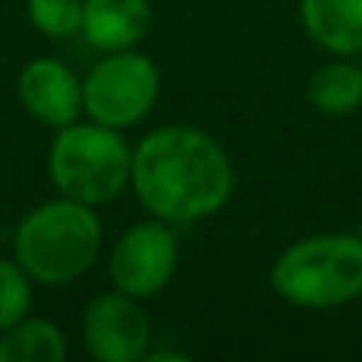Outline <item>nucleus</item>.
<instances>
[{"instance_id": "nucleus-1", "label": "nucleus", "mask_w": 362, "mask_h": 362, "mask_svg": "<svg viewBox=\"0 0 362 362\" xmlns=\"http://www.w3.org/2000/svg\"><path fill=\"white\" fill-rule=\"evenodd\" d=\"M131 185L140 204L172 226L213 216L229 200L235 175L223 146L191 124H165L134 150Z\"/></svg>"}, {"instance_id": "nucleus-2", "label": "nucleus", "mask_w": 362, "mask_h": 362, "mask_svg": "<svg viewBox=\"0 0 362 362\" xmlns=\"http://www.w3.org/2000/svg\"><path fill=\"white\" fill-rule=\"evenodd\" d=\"M102 248V223L83 200L57 197L23 216L13 232L16 264L45 286H64L93 267Z\"/></svg>"}, {"instance_id": "nucleus-3", "label": "nucleus", "mask_w": 362, "mask_h": 362, "mask_svg": "<svg viewBox=\"0 0 362 362\" xmlns=\"http://www.w3.org/2000/svg\"><path fill=\"white\" fill-rule=\"evenodd\" d=\"M280 299L302 308H334L362 296V235H312L289 245L270 270Z\"/></svg>"}, {"instance_id": "nucleus-4", "label": "nucleus", "mask_w": 362, "mask_h": 362, "mask_svg": "<svg viewBox=\"0 0 362 362\" xmlns=\"http://www.w3.org/2000/svg\"><path fill=\"white\" fill-rule=\"evenodd\" d=\"M131 165L134 153L118 127H105L99 121H74L61 127L48 156V172L57 191L89 206L118 197L131 181Z\"/></svg>"}, {"instance_id": "nucleus-5", "label": "nucleus", "mask_w": 362, "mask_h": 362, "mask_svg": "<svg viewBox=\"0 0 362 362\" xmlns=\"http://www.w3.org/2000/svg\"><path fill=\"white\" fill-rule=\"evenodd\" d=\"M159 99V70L146 54L112 51L83 80V112L105 127H131Z\"/></svg>"}, {"instance_id": "nucleus-6", "label": "nucleus", "mask_w": 362, "mask_h": 362, "mask_svg": "<svg viewBox=\"0 0 362 362\" xmlns=\"http://www.w3.org/2000/svg\"><path fill=\"white\" fill-rule=\"evenodd\" d=\"M178 267V235L172 223L150 219L137 223L115 242L112 248V283L134 299H150L169 286Z\"/></svg>"}, {"instance_id": "nucleus-7", "label": "nucleus", "mask_w": 362, "mask_h": 362, "mask_svg": "<svg viewBox=\"0 0 362 362\" xmlns=\"http://www.w3.org/2000/svg\"><path fill=\"white\" fill-rule=\"evenodd\" d=\"M83 337L95 359L137 362L150 353V318L127 293H105L93 299L83 318Z\"/></svg>"}, {"instance_id": "nucleus-8", "label": "nucleus", "mask_w": 362, "mask_h": 362, "mask_svg": "<svg viewBox=\"0 0 362 362\" xmlns=\"http://www.w3.org/2000/svg\"><path fill=\"white\" fill-rule=\"evenodd\" d=\"M19 99L25 112L48 127H67L83 112V83L67 64L38 57L19 74Z\"/></svg>"}, {"instance_id": "nucleus-9", "label": "nucleus", "mask_w": 362, "mask_h": 362, "mask_svg": "<svg viewBox=\"0 0 362 362\" xmlns=\"http://www.w3.org/2000/svg\"><path fill=\"white\" fill-rule=\"evenodd\" d=\"M150 29L146 0H83L80 32L95 51H127Z\"/></svg>"}, {"instance_id": "nucleus-10", "label": "nucleus", "mask_w": 362, "mask_h": 362, "mask_svg": "<svg viewBox=\"0 0 362 362\" xmlns=\"http://www.w3.org/2000/svg\"><path fill=\"white\" fill-rule=\"evenodd\" d=\"M305 32L334 54H362V0H299Z\"/></svg>"}, {"instance_id": "nucleus-11", "label": "nucleus", "mask_w": 362, "mask_h": 362, "mask_svg": "<svg viewBox=\"0 0 362 362\" xmlns=\"http://www.w3.org/2000/svg\"><path fill=\"white\" fill-rule=\"evenodd\" d=\"M67 340L61 327L42 318H23L0 331V362H64Z\"/></svg>"}, {"instance_id": "nucleus-12", "label": "nucleus", "mask_w": 362, "mask_h": 362, "mask_svg": "<svg viewBox=\"0 0 362 362\" xmlns=\"http://www.w3.org/2000/svg\"><path fill=\"white\" fill-rule=\"evenodd\" d=\"M308 99L321 115H353L362 102V70L356 64H325L308 80Z\"/></svg>"}, {"instance_id": "nucleus-13", "label": "nucleus", "mask_w": 362, "mask_h": 362, "mask_svg": "<svg viewBox=\"0 0 362 362\" xmlns=\"http://www.w3.org/2000/svg\"><path fill=\"white\" fill-rule=\"evenodd\" d=\"M32 276L16 261H0V331L29 318Z\"/></svg>"}, {"instance_id": "nucleus-14", "label": "nucleus", "mask_w": 362, "mask_h": 362, "mask_svg": "<svg viewBox=\"0 0 362 362\" xmlns=\"http://www.w3.org/2000/svg\"><path fill=\"white\" fill-rule=\"evenodd\" d=\"M29 19L42 35L67 38L80 32L83 0H29Z\"/></svg>"}, {"instance_id": "nucleus-15", "label": "nucleus", "mask_w": 362, "mask_h": 362, "mask_svg": "<svg viewBox=\"0 0 362 362\" xmlns=\"http://www.w3.org/2000/svg\"><path fill=\"white\" fill-rule=\"evenodd\" d=\"M359 70H362V67H359Z\"/></svg>"}]
</instances>
